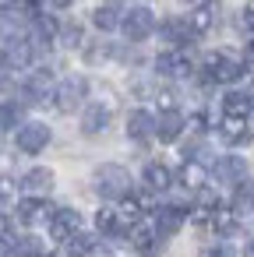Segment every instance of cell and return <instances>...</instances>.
<instances>
[{
	"label": "cell",
	"mask_w": 254,
	"mask_h": 257,
	"mask_svg": "<svg viewBox=\"0 0 254 257\" xmlns=\"http://www.w3.org/2000/svg\"><path fill=\"white\" fill-rule=\"evenodd\" d=\"M92 183H96V194L106 197V201H124L131 194V173L124 166H117V162L99 166L96 176H92Z\"/></svg>",
	"instance_id": "6da1fadb"
},
{
	"label": "cell",
	"mask_w": 254,
	"mask_h": 257,
	"mask_svg": "<svg viewBox=\"0 0 254 257\" xmlns=\"http://www.w3.org/2000/svg\"><path fill=\"white\" fill-rule=\"evenodd\" d=\"M243 67H247V60H236L229 53H212L205 60V78L215 81V85H229V81L243 78Z\"/></svg>",
	"instance_id": "7a4b0ae2"
},
{
	"label": "cell",
	"mask_w": 254,
	"mask_h": 257,
	"mask_svg": "<svg viewBox=\"0 0 254 257\" xmlns=\"http://www.w3.org/2000/svg\"><path fill=\"white\" fill-rule=\"evenodd\" d=\"M85 95H89V81L81 78V74H71V78H64L60 85H57V109L60 113H74L81 102H85Z\"/></svg>",
	"instance_id": "3957f363"
},
{
	"label": "cell",
	"mask_w": 254,
	"mask_h": 257,
	"mask_svg": "<svg viewBox=\"0 0 254 257\" xmlns=\"http://www.w3.org/2000/svg\"><path fill=\"white\" fill-rule=\"evenodd\" d=\"M120 29H124V36H127L131 43H141V39H148V36L155 32V15H152L148 8H131V11L124 15Z\"/></svg>",
	"instance_id": "277c9868"
},
{
	"label": "cell",
	"mask_w": 254,
	"mask_h": 257,
	"mask_svg": "<svg viewBox=\"0 0 254 257\" xmlns=\"http://www.w3.org/2000/svg\"><path fill=\"white\" fill-rule=\"evenodd\" d=\"M50 127L46 123H22L18 127V134H15V145H18V152H25V155H39L46 145H50Z\"/></svg>",
	"instance_id": "5b68a950"
},
{
	"label": "cell",
	"mask_w": 254,
	"mask_h": 257,
	"mask_svg": "<svg viewBox=\"0 0 254 257\" xmlns=\"http://www.w3.org/2000/svg\"><path fill=\"white\" fill-rule=\"evenodd\" d=\"M53 215H57V208L46 197H29L18 204V222H25V225H46V222H53Z\"/></svg>",
	"instance_id": "8992f818"
},
{
	"label": "cell",
	"mask_w": 254,
	"mask_h": 257,
	"mask_svg": "<svg viewBox=\"0 0 254 257\" xmlns=\"http://www.w3.org/2000/svg\"><path fill=\"white\" fill-rule=\"evenodd\" d=\"M22 95H25V102H46L50 95H57L53 74H50V71H32L29 81L22 85Z\"/></svg>",
	"instance_id": "52a82bcc"
},
{
	"label": "cell",
	"mask_w": 254,
	"mask_h": 257,
	"mask_svg": "<svg viewBox=\"0 0 254 257\" xmlns=\"http://www.w3.org/2000/svg\"><path fill=\"white\" fill-rule=\"evenodd\" d=\"M127 138L138 141V145H148L155 138V116L148 109H131V116H127Z\"/></svg>",
	"instance_id": "ba28073f"
},
{
	"label": "cell",
	"mask_w": 254,
	"mask_h": 257,
	"mask_svg": "<svg viewBox=\"0 0 254 257\" xmlns=\"http://www.w3.org/2000/svg\"><path fill=\"white\" fill-rule=\"evenodd\" d=\"M74 232H81V215L74 208H57V215L50 222V236L60 239V243H67Z\"/></svg>",
	"instance_id": "9c48e42d"
},
{
	"label": "cell",
	"mask_w": 254,
	"mask_h": 257,
	"mask_svg": "<svg viewBox=\"0 0 254 257\" xmlns=\"http://www.w3.org/2000/svg\"><path fill=\"white\" fill-rule=\"evenodd\" d=\"M184 127H187V120H184L177 109H162L159 120H155V138H159L162 145H173V141L184 134Z\"/></svg>",
	"instance_id": "30bf717a"
},
{
	"label": "cell",
	"mask_w": 254,
	"mask_h": 257,
	"mask_svg": "<svg viewBox=\"0 0 254 257\" xmlns=\"http://www.w3.org/2000/svg\"><path fill=\"white\" fill-rule=\"evenodd\" d=\"M155 71L166 74V78H184V74H191V60L180 50H166V53L155 57Z\"/></svg>",
	"instance_id": "8fae6325"
},
{
	"label": "cell",
	"mask_w": 254,
	"mask_h": 257,
	"mask_svg": "<svg viewBox=\"0 0 254 257\" xmlns=\"http://www.w3.org/2000/svg\"><path fill=\"white\" fill-rule=\"evenodd\" d=\"M219 134H222L226 145H247L254 138V127L247 123V116H226L219 123Z\"/></svg>",
	"instance_id": "7c38bea8"
},
{
	"label": "cell",
	"mask_w": 254,
	"mask_h": 257,
	"mask_svg": "<svg viewBox=\"0 0 254 257\" xmlns=\"http://www.w3.org/2000/svg\"><path fill=\"white\" fill-rule=\"evenodd\" d=\"M25 64H32V43H29V39L8 36V43H4V71L25 67Z\"/></svg>",
	"instance_id": "4fadbf2b"
},
{
	"label": "cell",
	"mask_w": 254,
	"mask_h": 257,
	"mask_svg": "<svg viewBox=\"0 0 254 257\" xmlns=\"http://www.w3.org/2000/svg\"><path fill=\"white\" fill-rule=\"evenodd\" d=\"M110 116H113V109L110 106H103V102H92V106H85V113H81V134H99V131H106L110 127Z\"/></svg>",
	"instance_id": "5bb4252c"
},
{
	"label": "cell",
	"mask_w": 254,
	"mask_h": 257,
	"mask_svg": "<svg viewBox=\"0 0 254 257\" xmlns=\"http://www.w3.org/2000/svg\"><path fill=\"white\" fill-rule=\"evenodd\" d=\"M243 176H247V162L240 155H222L215 162V180L219 183H243Z\"/></svg>",
	"instance_id": "9a60e30c"
},
{
	"label": "cell",
	"mask_w": 254,
	"mask_h": 257,
	"mask_svg": "<svg viewBox=\"0 0 254 257\" xmlns=\"http://www.w3.org/2000/svg\"><path fill=\"white\" fill-rule=\"evenodd\" d=\"M50 187H53V169H46V166H36L22 176V190H29V194H50Z\"/></svg>",
	"instance_id": "2e32d148"
},
{
	"label": "cell",
	"mask_w": 254,
	"mask_h": 257,
	"mask_svg": "<svg viewBox=\"0 0 254 257\" xmlns=\"http://www.w3.org/2000/svg\"><path fill=\"white\" fill-rule=\"evenodd\" d=\"M184 208L180 204H162L159 211H155V229L162 232V236H170V232H177L180 225H184Z\"/></svg>",
	"instance_id": "e0dca14e"
},
{
	"label": "cell",
	"mask_w": 254,
	"mask_h": 257,
	"mask_svg": "<svg viewBox=\"0 0 254 257\" xmlns=\"http://www.w3.org/2000/svg\"><path fill=\"white\" fill-rule=\"evenodd\" d=\"M145 187L155 190V194H162V190L173 187V173H170L162 162H148V166H145Z\"/></svg>",
	"instance_id": "ac0fdd59"
},
{
	"label": "cell",
	"mask_w": 254,
	"mask_h": 257,
	"mask_svg": "<svg viewBox=\"0 0 254 257\" xmlns=\"http://www.w3.org/2000/svg\"><path fill=\"white\" fill-rule=\"evenodd\" d=\"M198 32H194V25H191V18L184 22V18H170L166 25H162V39H170V43H177V46H184L187 39H194Z\"/></svg>",
	"instance_id": "d6986e66"
},
{
	"label": "cell",
	"mask_w": 254,
	"mask_h": 257,
	"mask_svg": "<svg viewBox=\"0 0 254 257\" xmlns=\"http://www.w3.org/2000/svg\"><path fill=\"white\" fill-rule=\"evenodd\" d=\"M250 106H254V95L247 88L243 92H226V99H222V113L226 116H247Z\"/></svg>",
	"instance_id": "ffe728a7"
},
{
	"label": "cell",
	"mask_w": 254,
	"mask_h": 257,
	"mask_svg": "<svg viewBox=\"0 0 254 257\" xmlns=\"http://www.w3.org/2000/svg\"><path fill=\"white\" fill-rule=\"evenodd\" d=\"M215 18H219V8H215V0H205V4H198V8H194V15H191V25H194V32H198V36H205V32L215 25Z\"/></svg>",
	"instance_id": "44dd1931"
},
{
	"label": "cell",
	"mask_w": 254,
	"mask_h": 257,
	"mask_svg": "<svg viewBox=\"0 0 254 257\" xmlns=\"http://www.w3.org/2000/svg\"><path fill=\"white\" fill-rule=\"evenodd\" d=\"M141 211H145V204H141V197H124L120 201V208H117V218H120V229L124 225H138L141 222Z\"/></svg>",
	"instance_id": "7402d4cb"
},
{
	"label": "cell",
	"mask_w": 254,
	"mask_h": 257,
	"mask_svg": "<svg viewBox=\"0 0 254 257\" xmlns=\"http://www.w3.org/2000/svg\"><path fill=\"white\" fill-rule=\"evenodd\" d=\"M67 250H71L74 257H106V253H99V243H96L89 232H74V236L67 239Z\"/></svg>",
	"instance_id": "603a6c76"
},
{
	"label": "cell",
	"mask_w": 254,
	"mask_h": 257,
	"mask_svg": "<svg viewBox=\"0 0 254 257\" xmlns=\"http://www.w3.org/2000/svg\"><path fill=\"white\" fill-rule=\"evenodd\" d=\"M120 22H124V18H120V11H117L113 4H103V8L92 11V25H96L99 32H113Z\"/></svg>",
	"instance_id": "cb8c5ba5"
},
{
	"label": "cell",
	"mask_w": 254,
	"mask_h": 257,
	"mask_svg": "<svg viewBox=\"0 0 254 257\" xmlns=\"http://www.w3.org/2000/svg\"><path fill=\"white\" fill-rule=\"evenodd\" d=\"M180 183H184V187H191V190H201V187H205V166H201L198 159H184Z\"/></svg>",
	"instance_id": "d4e9b609"
},
{
	"label": "cell",
	"mask_w": 254,
	"mask_h": 257,
	"mask_svg": "<svg viewBox=\"0 0 254 257\" xmlns=\"http://www.w3.org/2000/svg\"><path fill=\"white\" fill-rule=\"evenodd\" d=\"M236 208H215L212 211V229L215 232H222V236H233L236 232Z\"/></svg>",
	"instance_id": "484cf974"
},
{
	"label": "cell",
	"mask_w": 254,
	"mask_h": 257,
	"mask_svg": "<svg viewBox=\"0 0 254 257\" xmlns=\"http://www.w3.org/2000/svg\"><path fill=\"white\" fill-rule=\"evenodd\" d=\"M32 39H36V46H50V43L57 39V22H53V18H36Z\"/></svg>",
	"instance_id": "4316f807"
},
{
	"label": "cell",
	"mask_w": 254,
	"mask_h": 257,
	"mask_svg": "<svg viewBox=\"0 0 254 257\" xmlns=\"http://www.w3.org/2000/svg\"><path fill=\"white\" fill-rule=\"evenodd\" d=\"M11 257H46V253H43V243H39L36 236H22V239L15 243Z\"/></svg>",
	"instance_id": "83f0119b"
},
{
	"label": "cell",
	"mask_w": 254,
	"mask_h": 257,
	"mask_svg": "<svg viewBox=\"0 0 254 257\" xmlns=\"http://www.w3.org/2000/svg\"><path fill=\"white\" fill-rule=\"evenodd\" d=\"M155 232L159 229H148V225H134V232H131V243L141 250V253H148L152 246H155Z\"/></svg>",
	"instance_id": "f1b7e54d"
},
{
	"label": "cell",
	"mask_w": 254,
	"mask_h": 257,
	"mask_svg": "<svg viewBox=\"0 0 254 257\" xmlns=\"http://www.w3.org/2000/svg\"><path fill=\"white\" fill-rule=\"evenodd\" d=\"M233 208H236V211H250V208H254V183H247V180H243V187H236Z\"/></svg>",
	"instance_id": "f546056e"
},
{
	"label": "cell",
	"mask_w": 254,
	"mask_h": 257,
	"mask_svg": "<svg viewBox=\"0 0 254 257\" xmlns=\"http://www.w3.org/2000/svg\"><path fill=\"white\" fill-rule=\"evenodd\" d=\"M96 225H99L103 232H117V229H120V218H117L113 208H99V211H96Z\"/></svg>",
	"instance_id": "4dcf8cb0"
},
{
	"label": "cell",
	"mask_w": 254,
	"mask_h": 257,
	"mask_svg": "<svg viewBox=\"0 0 254 257\" xmlns=\"http://www.w3.org/2000/svg\"><path fill=\"white\" fill-rule=\"evenodd\" d=\"M64 46H71V50L81 46V25H64Z\"/></svg>",
	"instance_id": "1f68e13d"
},
{
	"label": "cell",
	"mask_w": 254,
	"mask_h": 257,
	"mask_svg": "<svg viewBox=\"0 0 254 257\" xmlns=\"http://www.w3.org/2000/svg\"><path fill=\"white\" fill-rule=\"evenodd\" d=\"M15 120H18L15 102H4V131H15Z\"/></svg>",
	"instance_id": "d6a6232c"
},
{
	"label": "cell",
	"mask_w": 254,
	"mask_h": 257,
	"mask_svg": "<svg viewBox=\"0 0 254 257\" xmlns=\"http://www.w3.org/2000/svg\"><path fill=\"white\" fill-rule=\"evenodd\" d=\"M198 257H233V253H229L226 246H205V250H201Z\"/></svg>",
	"instance_id": "836d02e7"
},
{
	"label": "cell",
	"mask_w": 254,
	"mask_h": 257,
	"mask_svg": "<svg viewBox=\"0 0 254 257\" xmlns=\"http://www.w3.org/2000/svg\"><path fill=\"white\" fill-rule=\"evenodd\" d=\"M240 25H243V29L250 32V39H254V8H247V11L240 15Z\"/></svg>",
	"instance_id": "e575fe53"
},
{
	"label": "cell",
	"mask_w": 254,
	"mask_h": 257,
	"mask_svg": "<svg viewBox=\"0 0 254 257\" xmlns=\"http://www.w3.org/2000/svg\"><path fill=\"white\" fill-rule=\"evenodd\" d=\"M243 88L254 95V64H247V67H243Z\"/></svg>",
	"instance_id": "d590c367"
},
{
	"label": "cell",
	"mask_w": 254,
	"mask_h": 257,
	"mask_svg": "<svg viewBox=\"0 0 254 257\" xmlns=\"http://www.w3.org/2000/svg\"><path fill=\"white\" fill-rule=\"evenodd\" d=\"M50 4H53V8H71L74 0H50Z\"/></svg>",
	"instance_id": "8d00e7d4"
},
{
	"label": "cell",
	"mask_w": 254,
	"mask_h": 257,
	"mask_svg": "<svg viewBox=\"0 0 254 257\" xmlns=\"http://www.w3.org/2000/svg\"><path fill=\"white\" fill-rule=\"evenodd\" d=\"M243 257H254V239H247V246H243Z\"/></svg>",
	"instance_id": "74e56055"
},
{
	"label": "cell",
	"mask_w": 254,
	"mask_h": 257,
	"mask_svg": "<svg viewBox=\"0 0 254 257\" xmlns=\"http://www.w3.org/2000/svg\"><path fill=\"white\" fill-rule=\"evenodd\" d=\"M46 257H74V253H71V250H67V253H46Z\"/></svg>",
	"instance_id": "f35d334b"
}]
</instances>
